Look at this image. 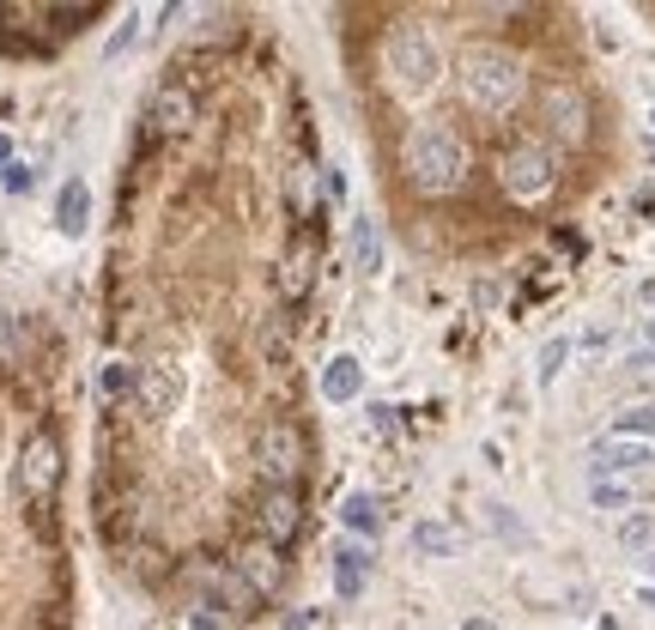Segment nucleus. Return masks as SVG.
<instances>
[{"label": "nucleus", "instance_id": "nucleus-1", "mask_svg": "<svg viewBox=\"0 0 655 630\" xmlns=\"http://www.w3.org/2000/svg\"><path fill=\"white\" fill-rule=\"evenodd\" d=\"M400 170H407V183L419 195H456L468 183V146L449 122H413L407 127V140H400Z\"/></svg>", "mask_w": 655, "mask_h": 630}, {"label": "nucleus", "instance_id": "nucleus-2", "mask_svg": "<svg viewBox=\"0 0 655 630\" xmlns=\"http://www.w3.org/2000/svg\"><path fill=\"white\" fill-rule=\"evenodd\" d=\"M461 98L485 115H504L516 98H522V61L498 42H473L461 55Z\"/></svg>", "mask_w": 655, "mask_h": 630}, {"label": "nucleus", "instance_id": "nucleus-3", "mask_svg": "<svg viewBox=\"0 0 655 630\" xmlns=\"http://www.w3.org/2000/svg\"><path fill=\"white\" fill-rule=\"evenodd\" d=\"M383 67H388V79H395V91L419 98V91L437 85L443 55H437V42H431L419 25H395V30H388V42H383Z\"/></svg>", "mask_w": 655, "mask_h": 630}, {"label": "nucleus", "instance_id": "nucleus-4", "mask_svg": "<svg viewBox=\"0 0 655 630\" xmlns=\"http://www.w3.org/2000/svg\"><path fill=\"white\" fill-rule=\"evenodd\" d=\"M498 183H504V195L522 200V207L546 200V195H553V183H558L553 152H546V146H534V140L510 146V152H504V164H498Z\"/></svg>", "mask_w": 655, "mask_h": 630}, {"label": "nucleus", "instance_id": "nucleus-5", "mask_svg": "<svg viewBox=\"0 0 655 630\" xmlns=\"http://www.w3.org/2000/svg\"><path fill=\"white\" fill-rule=\"evenodd\" d=\"M256 467L268 485H298L304 473V431L292 419H268L256 431Z\"/></svg>", "mask_w": 655, "mask_h": 630}, {"label": "nucleus", "instance_id": "nucleus-6", "mask_svg": "<svg viewBox=\"0 0 655 630\" xmlns=\"http://www.w3.org/2000/svg\"><path fill=\"white\" fill-rule=\"evenodd\" d=\"M140 134H146V146H158V140H176V134H188V122H195V91H188L183 79H164L152 91V103H146V115H140Z\"/></svg>", "mask_w": 655, "mask_h": 630}, {"label": "nucleus", "instance_id": "nucleus-7", "mask_svg": "<svg viewBox=\"0 0 655 630\" xmlns=\"http://www.w3.org/2000/svg\"><path fill=\"white\" fill-rule=\"evenodd\" d=\"M188 589H195L207 606H225V613L231 606H237V613H256V601H261V594L243 582L237 564H213V558H200L195 570H188Z\"/></svg>", "mask_w": 655, "mask_h": 630}, {"label": "nucleus", "instance_id": "nucleus-8", "mask_svg": "<svg viewBox=\"0 0 655 630\" xmlns=\"http://www.w3.org/2000/svg\"><path fill=\"white\" fill-rule=\"evenodd\" d=\"M55 485H61V448H55V436H30L25 455H18V491L44 504Z\"/></svg>", "mask_w": 655, "mask_h": 630}, {"label": "nucleus", "instance_id": "nucleus-9", "mask_svg": "<svg viewBox=\"0 0 655 630\" xmlns=\"http://www.w3.org/2000/svg\"><path fill=\"white\" fill-rule=\"evenodd\" d=\"M256 528H261L268 546H292V533H298V491H292V485H261Z\"/></svg>", "mask_w": 655, "mask_h": 630}, {"label": "nucleus", "instance_id": "nucleus-10", "mask_svg": "<svg viewBox=\"0 0 655 630\" xmlns=\"http://www.w3.org/2000/svg\"><path fill=\"white\" fill-rule=\"evenodd\" d=\"M655 455L650 443H631V436H601L595 448H589V473L595 479H613V473H643Z\"/></svg>", "mask_w": 655, "mask_h": 630}, {"label": "nucleus", "instance_id": "nucleus-11", "mask_svg": "<svg viewBox=\"0 0 655 630\" xmlns=\"http://www.w3.org/2000/svg\"><path fill=\"white\" fill-rule=\"evenodd\" d=\"M140 412L146 419H171L176 412V394H183V382H176L171 365H140Z\"/></svg>", "mask_w": 655, "mask_h": 630}, {"label": "nucleus", "instance_id": "nucleus-12", "mask_svg": "<svg viewBox=\"0 0 655 630\" xmlns=\"http://www.w3.org/2000/svg\"><path fill=\"white\" fill-rule=\"evenodd\" d=\"M328 564H334V594H341V601H358V594H364V576H371V552L364 546H353V540H341V546L328 552Z\"/></svg>", "mask_w": 655, "mask_h": 630}, {"label": "nucleus", "instance_id": "nucleus-13", "mask_svg": "<svg viewBox=\"0 0 655 630\" xmlns=\"http://www.w3.org/2000/svg\"><path fill=\"white\" fill-rule=\"evenodd\" d=\"M86 224H91V188H86V176H67L61 200H55V231L61 237H86Z\"/></svg>", "mask_w": 655, "mask_h": 630}, {"label": "nucleus", "instance_id": "nucleus-14", "mask_svg": "<svg viewBox=\"0 0 655 630\" xmlns=\"http://www.w3.org/2000/svg\"><path fill=\"white\" fill-rule=\"evenodd\" d=\"M310 280H316V243L298 237V243H292V255L280 261V297H285V304H304Z\"/></svg>", "mask_w": 655, "mask_h": 630}, {"label": "nucleus", "instance_id": "nucleus-15", "mask_svg": "<svg viewBox=\"0 0 655 630\" xmlns=\"http://www.w3.org/2000/svg\"><path fill=\"white\" fill-rule=\"evenodd\" d=\"M322 394L334 400V407H346V400L364 394V365H358L353 351H341V358H328L322 365Z\"/></svg>", "mask_w": 655, "mask_h": 630}, {"label": "nucleus", "instance_id": "nucleus-16", "mask_svg": "<svg viewBox=\"0 0 655 630\" xmlns=\"http://www.w3.org/2000/svg\"><path fill=\"white\" fill-rule=\"evenodd\" d=\"M231 564L243 570V582H249L256 594H273V589H280V546H268V540H261V546H249L243 558H231Z\"/></svg>", "mask_w": 655, "mask_h": 630}, {"label": "nucleus", "instance_id": "nucleus-17", "mask_svg": "<svg viewBox=\"0 0 655 630\" xmlns=\"http://www.w3.org/2000/svg\"><path fill=\"white\" fill-rule=\"evenodd\" d=\"M546 115H553V134H558V140H583L589 110H583V98H577V91H546Z\"/></svg>", "mask_w": 655, "mask_h": 630}, {"label": "nucleus", "instance_id": "nucleus-18", "mask_svg": "<svg viewBox=\"0 0 655 630\" xmlns=\"http://www.w3.org/2000/svg\"><path fill=\"white\" fill-rule=\"evenodd\" d=\"M456 546H461V533L449 521H419L413 528V552H425V558H449Z\"/></svg>", "mask_w": 655, "mask_h": 630}, {"label": "nucleus", "instance_id": "nucleus-19", "mask_svg": "<svg viewBox=\"0 0 655 630\" xmlns=\"http://www.w3.org/2000/svg\"><path fill=\"white\" fill-rule=\"evenodd\" d=\"M341 521H346L353 533H376V528H383V509H376L371 491H353V497L341 504Z\"/></svg>", "mask_w": 655, "mask_h": 630}, {"label": "nucleus", "instance_id": "nucleus-20", "mask_svg": "<svg viewBox=\"0 0 655 630\" xmlns=\"http://www.w3.org/2000/svg\"><path fill=\"white\" fill-rule=\"evenodd\" d=\"M353 255H358V267H364V273H376V267H383V237H376L371 219H353Z\"/></svg>", "mask_w": 655, "mask_h": 630}, {"label": "nucleus", "instance_id": "nucleus-21", "mask_svg": "<svg viewBox=\"0 0 655 630\" xmlns=\"http://www.w3.org/2000/svg\"><path fill=\"white\" fill-rule=\"evenodd\" d=\"M589 504L595 509H631L638 504V485H626V479H595V485H589Z\"/></svg>", "mask_w": 655, "mask_h": 630}, {"label": "nucleus", "instance_id": "nucleus-22", "mask_svg": "<svg viewBox=\"0 0 655 630\" xmlns=\"http://www.w3.org/2000/svg\"><path fill=\"white\" fill-rule=\"evenodd\" d=\"M613 436H631V443L655 436V400H643V407H626V412H619V419H613Z\"/></svg>", "mask_w": 655, "mask_h": 630}, {"label": "nucleus", "instance_id": "nucleus-23", "mask_svg": "<svg viewBox=\"0 0 655 630\" xmlns=\"http://www.w3.org/2000/svg\"><path fill=\"white\" fill-rule=\"evenodd\" d=\"M98 388H103V400H128V394L140 388V370H134V365H122V358H115V365H103Z\"/></svg>", "mask_w": 655, "mask_h": 630}, {"label": "nucleus", "instance_id": "nucleus-24", "mask_svg": "<svg viewBox=\"0 0 655 630\" xmlns=\"http://www.w3.org/2000/svg\"><path fill=\"white\" fill-rule=\"evenodd\" d=\"M619 546H626V552L655 546V509H638V516H626V521H619Z\"/></svg>", "mask_w": 655, "mask_h": 630}, {"label": "nucleus", "instance_id": "nucleus-25", "mask_svg": "<svg viewBox=\"0 0 655 630\" xmlns=\"http://www.w3.org/2000/svg\"><path fill=\"white\" fill-rule=\"evenodd\" d=\"M565 358H570V339H565V334H558V339H546L541 365H534V376H541V388H546V382H558V370H565Z\"/></svg>", "mask_w": 655, "mask_h": 630}, {"label": "nucleus", "instance_id": "nucleus-26", "mask_svg": "<svg viewBox=\"0 0 655 630\" xmlns=\"http://www.w3.org/2000/svg\"><path fill=\"white\" fill-rule=\"evenodd\" d=\"M655 365V316L643 322V339L631 346V358H626V370H650Z\"/></svg>", "mask_w": 655, "mask_h": 630}, {"label": "nucleus", "instance_id": "nucleus-27", "mask_svg": "<svg viewBox=\"0 0 655 630\" xmlns=\"http://www.w3.org/2000/svg\"><path fill=\"white\" fill-rule=\"evenodd\" d=\"M134 37H140V13L122 18V30L110 37V49H103V55H110V61H115V55H128V42H134Z\"/></svg>", "mask_w": 655, "mask_h": 630}, {"label": "nucleus", "instance_id": "nucleus-28", "mask_svg": "<svg viewBox=\"0 0 655 630\" xmlns=\"http://www.w3.org/2000/svg\"><path fill=\"white\" fill-rule=\"evenodd\" d=\"M0 183H7V195H25V188L37 183V176H30V164H18V158H13V164L0 170Z\"/></svg>", "mask_w": 655, "mask_h": 630}, {"label": "nucleus", "instance_id": "nucleus-29", "mask_svg": "<svg viewBox=\"0 0 655 630\" xmlns=\"http://www.w3.org/2000/svg\"><path fill=\"white\" fill-rule=\"evenodd\" d=\"M13 164V140H7V134H0V170Z\"/></svg>", "mask_w": 655, "mask_h": 630}, {"label": "nucleus", "instance_id": "nucleus-30", "mask_svg": "<svg viewBox=\"0 0 655 630\" xmlns=\"http://www.w3.org/2000/svg\"><path fill=\"white\" fill-rule=\"evenodd\" d=\"M461 630H498V625H492V618H468Z\"/></svg>", "mask_w": 655, "mask_h": 630}, {"label": "nucleus", "instance_id": "nucleus-31", "mask_svg": "<svg viewBox=\"0 0 655 630\" xmlns=\"http://www.w3.org/2000/svg\"><path fill=\"white\" fill-rule=\"evenodd\" d=\"M643 606H655V589H643Z\"/></svg>", "mask_w": 655, "mask_h": 630}, {"label": "nucleus", "instance_id": "nucleus-32", "mask_svg": "<svg viewBox=\"0 0 655 630\" xmlns=\"http://www.w3.org/2000/svg\"><path fill=\"white\" fill-rule=\"evenodd\" d=\"M650 570H655V552H650Z\"/></svg>", "mask_w": 655, "mask_h": 630}, {"label": "nucleus", "instance_id": "nucleus-33", "mask_svg": "<svg viewBox=\"0 0 655 630\" xmlns=\"http://www.w3.org/2000/svg\"><path fill=\"white\" fill-rule=\"evenodd\" d=\"M650 127H655V115H650Z\"/></svg>", "mask_w": 655, "mask_h": 630}]
</instances>
